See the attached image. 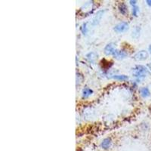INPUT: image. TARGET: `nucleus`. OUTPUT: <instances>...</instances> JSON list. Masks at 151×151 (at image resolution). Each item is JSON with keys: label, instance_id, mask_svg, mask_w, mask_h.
<instances>
[{"label": "nucleus", "instance_id": "f257e3e1", "mask_svg": "<svg viewBox=\"0 0 151 151\" xmlns=\"http://www.w3.org/2000/svg\"><path fill=\"white\" fill-rule=\"evenodd\" d=\"M132 75L137 79H143L149 75V70L144 66L136 65L134 68H132Z\"/></svg>", "mask_w": 151, "mask_h": 151}, {"label": "nucleus", "instance_id": "f03ea898", "mask_svg": "<svg viewBox=\"0 0 151 151\" xmlns=\"http://www.w3.org/2000/svg\"><path fill=\"white\" fill-rule=\"evenodd\" d=\"M149 57V54L145 50H142L140 52H137L135 55L133 56V59L137 61H142V60H145L148 58Z\"/></svg>", "mask_w": 151, "mask_h": 151}, {"label": "nucleus", "instance_id": "7ed1b4c3", "mask_svg": "<svg viewBox=\"0 0 151 151\" xmlns=\"http://www.w3.org/2000/svg\"><path fill=\"white\" fill-rule=\"evenodd\" d=\"M129 28V24L127 22H121L119 24H116L113 29L116 33H124L125 31H127Z\"/></svg>", "mask_w": 151, "mask_h": 151}, {"label": "nucleus", "instance_id": "20e7f679", "mask_svg": "<svg viewBox=\"0 0 151 151\" xmlns=\"http://www.w3.org/2000/svg\"><path fill=\"white\" fill-rule=\"evenodd\" d=\"M116 45L114 43H109L107 45L105 46L104 50V54L107 56H110V55H113L114 53L116 51Z\"/></svg>", "mask_w": 151, "mask_h": 151}, {"label": "nucleus", "instance_id": "39448f33", "mask_svg": "<svg viewBox=\"0 0 151 151\" xmlns=\"http://www.w3.org/2000/svg\"><path fill=\"white\" fill-rule=\"evenodd\" d=\"M104 10H100L97 12L96 15L94 16V18H93L92 21V25L93 26H96L100 23L102 17L104 15Z\"/></svg>", "mask_w": 151, "mask_h": 151}, {"label": "nucleus", "instance_id": "423d86ee", "mask_svg": "<svg viewBox=\"0 0 151 151\" xmlns=\"http://www.w3.org/2000/svg\"><path fill=\"white\" fill-rule=\"evenodd\" d=\"M116 59L118 60H122V59L125 58L128 56V53L124 50H116L114 55H113Z\"/></svg>", "mask_w": 151, "mask_h": 151}, {"label": "nucleus", "instance_id": "0eeeda50", "mask_svg": "<svg viewBox=\"0 0 151 151\" xmlns=\"http://www.w3.org/2000/svg\"><path fill=\"white\" fill-rule=\"evenodd\" d=\"M112 144V141L110 137H106V138H104V139L101 142V147L103 148L104 150H107L110 147Z\"/></svg>", "mask_w": 151, "mask_h": 151}, {"label": "nucleus", "instance_id": "6e6552de", "mask_svg": "<svg viewBox=\"0 0 151 151\" xmlns=\"http://www.w3.org/2000/svg\"><path fill=\"white\" fill-rule=\"evenodd\" d=\"M140 94L143 98H146L150 95V91L149 88L147 87H143L140 89Z\"/></svg>", "mask_w": 151, "mask_h": 151}, {"label": "nucleus", "instance_id": "1a4fd4ad", "mask_svg": "<svg viewBox=\"0 0 151 151\" xmlns=\"http://www.w3.org/2000/svg\"><path fill=\"white\" fill-rule=\"evenodd\" d=\"M82 94H83V98H88V97L91 96V94H93V90L91 89L90 88L86 87V88H83Z\"/></svg>", "mask_w": 151, "mask_h": 151}, {"label": "nucleus", "instance_id": "9d476101", "mask_svg": "<svg viewBox=\"0 0 151 151\" xmlns=\"http://www.w3.org/2000/svg\"><path fill=\"white\" fill-rule=\"evenodd\" d=\"M118 9H119V12H120L122 14H123V15H125V14L128 13L127 5H125L124 2H122V3H120L119 5Z\"/></svg>", "mask_w": 151, "mask_h": 151}, {"label": "nucleus", "instance_id": "9b49d317", "mask_svg": "<svg viewBox=\"0 0 151 151\" xmlns=\"http://www.w3.org/2000/svg\"><path fill=\"white\" fill-rule=\"evenodd\" d=\"M98 55L96 53V52H90V53L87 54L86 55V58H87L90 61H94V60H96L98 58Z\"/></svg>", "mask_w": 151, "mask_h": 151}, {"label": "nucleus", "instance_id": "f8f14e48", "mask_svg": "<svg viewBox=\"0 0 151 151\" xmlns=\"http://www.w3.org/2000/svg\"><path fill=\"white\" fill-rule=\"evenodd\" d=\"M140 33H141V27H135L134 30L132 31V37L134 39H137L140 36Z\"/></svg>", "mask_w": 151, "mask_h": 151}, {"label": "nucleus", "instance_id": "ddd939ff", "mask_svg": "<svg viewBox=\"0 0 151 151\" xmlns=\"http://www.w3.org/2000/svg\"><path fill=\"white\" fill-rule=\"evenodd\" d=\"M112 78L118 81H125L129 79L127 76L125 75H114L112 76Z\"/></svg>", "mask_w": 151, "mask_h": 151}, {"label": "nucleus", "instance_id": "4468645a", "mask_svg": "<svg viewBox=\"0 0 151 151\" xmlns=\"http://www.w3.org/2000/svg\"><path fill=\"white\" fill-rule=\"evenodd\" d=\"M138 13H139V7L137 5L132 6V15L134 17H137Z\"/></svg>", "mask_w": 151, "mask_h": 151}, {"label": "nucleus", "instance_id": "2eb2a0df", "mask_svg": "<svg viewBox=\"0 0 151 151\" xmlns=\"http://www.w3.org/2000/svg\"><path fill=\"white\" fill-rule=\"evenodd\" d=\"M81 32L83 33L84 35H86L88 32V27H87V23H85L83 24V26L81 27L80 28Z\"/></svg>", "mask_w": 151, "mask_h": 151}, {"label": "nucleus", "instance_id": "dca6fc26", "mask_svg": "<svg viewBox=\"0 0 151 151\" xmlns=\"http://www.w3.org/2000/svg\"><path fill=\"white\" fill-rule=\"evenodd\" d=\"M129 3L132 6H135V5H137V1H135V0H130Z\"/></svg>", "mask_w": 151, "mask_h": 151}, {"label": "nucleus", "instance_id": "f3484780", "mask_svg": "<svg viewBox=\"0 0 151 151\" xmlns=\"http://www.w3.org/2000/svg\"><path fill=\"white\" fill-rule=\"evenodd\" d=\"M146 3L147 5H149V6H151V0H147Z\"/></svg>", "mask_w": 151, "mask_h": 151}, {"label": "nucleus", "instance_id": "a211bd4d", "mask_svg": "<svg viewBox=\"0 0 151 151\" xmlns=\"http://www.w3.org/2000/svg\"><path fill=\"white\" fill-rule=\"evenodd\" d=\"M147 67H148V68H149L150 70H151V64H147Z\"/></svg>", "mask_w": 151, "mask_h": 151}, {"label": "nucleus", "instance_id": "6ab92c4d", "mask_svg": "<svg viewBox=\"0 0 151 151\" xmlns=\"http://www.w3.org/2000/svg\"><path fill=\"white\" fill-rule=\"evenodd\" d=\"M149 52H150V53L151 54V45L149 46Z\"/></svg>", "mask_w": 151, "mask_h": 151}]
</instances>
